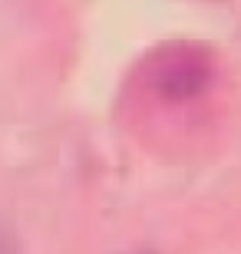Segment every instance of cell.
Listing matches in <instances>:
<instances>
[{
	"instance_id": "cell-1",
	"label": "cell",
	"mask_w": 241,
	"mask_h": 254,
	"mask_svg": "<svg viewBox=\"0 0 241 254\" xmlns=\"http://www.w3.org/2000/svg\"><path fill=\"white\" fill-rule=\"evenodd\" d=\"M205 79H208V73L205 69H198L195 63H175L172 69H165V79H162V89H165L168 96H178V99H185V96H195L198 89L205 86Z\"/></svg>"
},
{
	"instance_id": "cell-2",
	"label": "cell",
	"mask_w": 241,
	"mask_h": 254,
	"mask_svg": "<svg viewBox=\"0 0 241 254\" xmlns=\"http://www.w3.org/2000/svg\"><path fill=\"white\" fill-rule=\"evenodd\" d=\"M0 254H20L17 235H13V231H10V225H3V221H0Z\"/></svg>"
}]
</instances>
